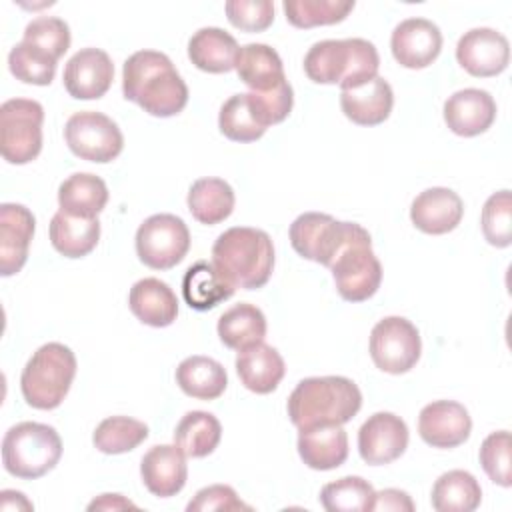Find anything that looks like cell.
<instances>
[{
  "instance_id": "obj_17",
  "label": "cell",
  "mask_w": 512,
  "mask_h": 512,
  "mask_svg": "<svg viewBox=\"0 0 512 512\" xmlns=\"http://www.w3.org/2000/svg\"><path fill=\"white\" fill-rule=\"evenodd\" d=\"M390 48L400 66L412 70L426 68L442 50V32L432 20L406 18L394 28Z\"/></svg>"
},
{
  "instance_id": "obj_39",
  "label": "cell",
  "mask_w": 512,
  "mask_h": 512,
  "mask_svg": "<svg viewBox=\"0 0 512 512\" xmlns=\"http://www.w3.org/2000/svg\"><path fill=\"white\" fill-rule=\"evenodd\" d=\"M218 126L220 132L232 142H254L266 132L250 108L248 94H234L222 104Z\"/></svg>"
},
{
  "instance_id": "obj_32",
  "label": "cell",
  "mask_w": 512,
  "mask_h": 512,
  "mask_svg": "<svg viewBox=\"0 0 512 512\" xmlns=\"http://www.w3.org/2000/svg\"><path fill=\"white\" fill-rule=\"evenodd\" d=\"M234 202V190L222 178H200L188 190V210L206 226L224 222L232 214Z\"/></svg>"
},
{
  "instance_id": "obj_44",
  "label": "cell",
  "mask_w": 512,
  "mask_h": 512,
  "mask_svg": "<svg viewBox=\"0 0 512 512\" xmlns=\"http://www.w3.org/2000/svg\"><path fill=\"white\" fill-rule=\"evenodd\" d=\"M250 108L256 116V120L268 128L270 124L282 122L294 104V92L288 80H284L278 88L268 90V92H246Z\"/></svg>"
},
{
  "instance_id": "obj_26",
  "label": "cell",
  "mask_w": 512,
  "mask_h": 512,
  "mask_svg": "<svg viewBox=\"0 0 512 512\" xmlns=\"http://www.w3.org/2000/svg\"><path fill=\"white\" fill-rule=\"evenodd\" d=\"M234 70L252 92H268L278 88L286 76L284 66L274 48L268 44H246L238 48Z\"/></svg>"
},
{
  "instance_id": "obj_7",
  "label": "cell",
  "mask_w": 512,
  "mask_h": 512,
  "mask_svg": "<svg viewBox=\"0 0 512 512\" xmlns=\"http://www.w3.org/2000/svg\"><path fill=\"white\" fill-rule=\"evenodd\" d=\"M328 268L338 294L348 302L372 298L382 282V264L372 252V238L368 230L356 222Z\"/></svg>"
},
{
  "instance_id": "obj_20",
  "label": "cell",
  "mask_w": 512,
  "mask_h": 512,
  "mask_svg": "<svg viewBox=\"0 0 512 512\" xmlns=\"http://www.w3.org/2000/svg\"><path fill=\"white\" fill-rule=\"evenodd\" d=\"M140 476L150 494L158 498L176 496L188 478L186 456L176 444L152 446L142 456Z\"/></svg>"
},
{
  "instance_id": "obj_29",
  "label": "cell",
  "mask_w": 512,
  "mask_h": 512,
  "mask_svg": "<svg viewBox=\"0 0 512 512\" xmlns=\"http://www.w3.org/2000/svg\"><path fill=\"white\" fill-rule=\"evenodd\" d=\"M108 202V188L104 180L90 172H76L68 176L58 188L60 210L80 218H98Z\"/></svg>"
},
{
  "instance_id": "obj_15",
  "label": "cell",
  "mask_w": 512,
  "mask_h": 512,
  "mask_svg": "<svg viewBox=\"0 0 512 512\" xmlns=\"http://www.w3.org/2000/svg\"><path fill=\"white\" fill-rule=\"evenodd\" d=\"M114 78V64L100 48L78 50L64 66V88L76 100L102 98Z\"/></svg>"
},
{
  "instance_id": "obj_45",
  "label": "cell",
  "mask_w": 512,
  "mask_h": 512,
  "mask_svg": "<svg viewBox=\"0 0 512 512\" xmlns=\"http://www.w3.org/2000/svg\"><path fill=\"white\" fill-rule=\"evenodd\" d=\"M226 16L234 28L262 32L274 22V2L270 0H228Z\"/></svg>"
},
{
  "instance_id": "obj_37",
  "label": "cell",
  "mask_w": 512,
  "mask_h": 512,
  "mask_svg": "<svg viewBox=\"0 0 512 512\" xmlns=\"http://www.w3.org/2000/svg\"><path fill=\"white\" fill-rule=\"evenodd\" d=\"M282 6L292 26L314 28L342 22L354 10V0H284Z\"/></svg>"
},
{
  "instance_id": "obj_13",
  "label": "cell",
  "mask_w": 512,
  "mask_h": 512,
  "mask_svg": "<svg viewBox=\"0 0 512 512\" xmlns=\"http://www.w3.org/2000/svg\"><path fill=\"white\" fill-rule=\"evenodd\" d=\"M458 64L476 78L498 76L510 62V44L492 28H472L456 44Z\"/></svg>"
},
{
  "instance_id": "obj_24",
  "label": "cell",
  "mask_w": 512,
  "mask_h": 512,
  "mask_svg": "<svg viewBox=\"0 0 512 512\" xmlns=\"http://www.w3.org/2000/svg\"><path fill=\"white\" fill-rule=\"evenodd\" d=\"M298 454L312 470H334L348 458V434L342 426L298 430Z\"/></svg>"
},
{
  "instance_id": "obj_21",
  "label": "cell",
  "mask_w": 512,
  "mask_h": 512,
  "mask_svg": "<svg viewBox=\"0 0 512 512\" xmlns=\"http://www.w3.org/2000/svg\"><path fill=\"white\" fill-rule=\"evenodd\" d=\"M464 216L462 198L442 186L428 188L420 192L410 206L412 224L424 234H446L452 232Z\"/></svg>"
},
{
  "instance_id": "obj_34",
  "label": "cell",
  "mask_w": 512,
  "mask_h": 512,
  "mask_svg": "<svg viewBox=\"0 0 512 512\" xmlns=\"http://www.w3.org/2000/svg\"><path fill=\"white\" fill-rule=\"evenodd\" d=\"M482 488L466 470H448L432 486V508L438 512H472L480 506Z\"/></svg>"
},
{
  "instance_id": "obj_9",
  "label": "cell",
  "mask_w": 512,
  "mask_h": 512,
  "mask_svg": "<svg viewBox=\"0 0 512 512\" xmlns=\"http://www.w3.org/2000/svg\"><path fill=\"white\" fill-rule=\"evenodd\" d=\"M190 248V232L174 214H154L136 230V254L152 270H170L184 260Z\"/></svg>"
},
{
  "instance_id": "obj_47",
  "label": "cell",
  "mask_w": 512,
  "mask_h": 512,
  "mask_svg": "<svg viewBox=\"0 0 512 512\" xmlns=\"http://www.w3.org/2000/svg\"><path fill=\"white\" fill-rule=\"evenodd\" d=\"M372 510H384V512H412L414 510V502L412 498L404 492V490H396V488H386L374 494V502H372Z\"/></svg>"
},
{
  "instance_id": "obj_2",
  "label": "cell",
  "mask_w": 512,
  "mask_h": 512,
  "mask_svg": "<svg viewBox=\"0 0 512 512\" xmlns=\"http://www.w3.org/2000/svg\"><path fill=\"white\" fill-rule=\"evenodd\" d=\"M362 406L360 388L346 376H312L296 384L288 398V416L298 430L342 426Z\"/></svg>"
},
{
  "instance_id": "obj_3",
  "label": "cell",
  "mask_w": 512,
  "mask_h": 512,
  "mask_svg": "<svg viewBox=\"0 0 512 512\" xmlns=\"http://www.w3.org/2000/svg\"><path fill=\"white\" fill-rule=\"evenodd\" d=\"M212 264L234 288L256 290L272 276L274 244L264 230L234 226L216 238Z\"/></svg>"
},
{
  "instance_id": "obj_4",
  "label": "cell",
  "mask_w": 512,
  "mask_h": 512,
  "mask_svg": "<svg viewBox=\"0 0 512 512\" xmlns=\"http://www.w3.org/2000/svg\"><path fill=\"white\" fill-rule=\"evenodd\" d=\"M380 58L364 38L320 40L304 56V72L316 84H338L340 90L356 88L378 76Z\"/></svg>"
},
{
  "instance_id": "obj_18",
  "label": "cell",
  "mask_w": 512,
  "mask_h": 512,
  "mask_svg": "<svg viewBox=\"0 0 512 512\" xmlns=\"http://www.w3.org/2000/svg\"><path fill=\"white\" fill-rule=\"evenodd\" d=\"M36 218L22 206L4 202L0 206V274L12 276L22 270L34 236Z\"/></svg>"
},
{
  "instance_id": "obj_28",
  "label": "cell",
  "mask_w": 512,
  "mask_h": 512,
  "mask_svg": "<svg viewBox=\"0 0 512 512\" xmlns=\"http://www.w3.org/2000/svg\"><path fill=\"white\" fill-rule=\"evenodd\" d=\"M234 286L222 276V272L206 260L192 264L182 278L184 302L198 312L216 308L220 302L234 294Z\"/></svg>"
},
{
  "instance_id": "obj_5",
  "label": "cell",
  "mask_w": 512,
  "mask_h": 512,
  "mask_svg": "<svg viewBox=\"0 0 512 512\" xmlns=\"http://www.w3.org/2000/svg\"><path fill=\"white\" fill-rule=\"evenodd\" d=\"M74 376V352L60 342H48L26 362L20 376V390L28 406L36 410H54L66 398Z\"/></svg>"
},
{
  "instance_id": "obj_46",
  "label": "cell",
  "mask_w": 512,
  "mask_h": 512,
  "mask_svg": "<svg viewBox=\"0 0 512 512\" xmlns=\"http://www.w3.org/2000/svg\"><path fill=\"white\" fill-rule=\"evenodd\" d=\"M188 512H212V510H252L248 504H244L236 490L228 484H212L196 492V496L186 506Z\"/></svg>"
},
{
  "instance_id": "obj_40",
  "label": "cell",
  "mask_w": 512,
  "mask_h": 512,
  "mask_svg": "<svg viewBox=\"0 0 512 512\" xmlns=\"http://www.w3.org/2000/svg\"><path fill=\"white\" fill-rule=\"evenodd\" d=\"M56 64L58 60L26 42L16 44L8 54V68L12 76L26 84L48 86L54 80Z\"/></svg>"
},
{
  "instance_id": "obj_38",
  "label": "cell",
  "mask_w": 512,
  "mask_h": 512,
  "mask_svg": "<svg viewBox=\"0 0 512 512\" xmlns=\"http://www.w3.org/2000/svg\"><path fill=\"white\" fill-rule=\"evenodd\" d=\"M374 488L360 476H344L320 490V504L328 512H368L374 502Z\"/></svg>"
},
{
  "instance_id": "obj_19",
  "label": "cell",
  "mask_w": 512,
  "mask_h": 512,
  "mask_svg": "<svg viewBox=\"0 0 512 512\" xmlns=\"http://www.w3.org/2000/svg\"><path fill=\"white\" fill-rule=\"evenodd\" d=\"M496 120V102L490 92L480 88H464L444 102L446 126L464 138L486 132Z\"/></svg>"
},
{
  "instance_id": "obj_43",
  "label": "cell",
  "mask_w": 512,
  "mask_h": 512,
  "mask_svg": "<svg viewBox=\"0 0 512 512\" xmlns=\"http://www.w3.org/2000/svg\"><path fill=\"white\" fill-rule=\"evenodd\" d=\"M510 450H512V440L508 430H498L492 432L484 438L480 446V464L488 478L496 482L498 486L508 488L512 484V464H510Z\"/></svg>"
},
{
  "instance_id": "obj_48",
  "label": "cell",
  "mask_w": 512,
  "mask_h": 512,
  "mask_svg": "<svg viewBox=\"0 0 512 512\" xmlns=\"http://www.w3.org/2000/svg\"><path fill=\"white\" fill-rule=\"evenodd\" d=\"M122 508H136V504L126 500L120 494H102L100 498L88 504V510H122Z\"/></svg>"
},
{
  "instance_id": "obj_31",
  "label": "cell",
  "mask_w": 512,
  "mask_h": 512,
  "mask_svg": "<svg viewBox=\"0 0 512 512\" xmlns=\"http://www.w3.org/2000/svg\"><path fill=\"white\" fill-rule=\"evenodd\" d=\"M176 384L196 400H216L228 386L224 366L208 356H188L176 368Z\"/></svg>"
},
{
  "instance_id": "obj_36",
  "label": "cell",
  "mask_w": 512,
  "mask_h": 512,
  "mask_svg": "<svg viewBox=\"0 0 512 512\" xmlns=\"http://www.w3.org/2000/svg\"><path fill=\"white\" fill-rule=\"evenodd\" d=\"M148 438V426L130 416H110L102 420L92 436L94 446L104 454H124Z\"/></svg>"
},
{
  "instance_id": "obj_42",
  "label": "cell",
  "mask_w": 512,
  "mask_h": 512,
  "mask_svg": "<svg viewBox=\"0 0 512 512\" xmlns=\"http://www.w3.org/2000/svg\"><path fill=\"white\" fill-rule=\"evenodd\" d=\"M22 42L46 52L54 60H60L70 48V28L62 18L38 16L26 24Z\"/></svg>"
},
{
  "instance_id": "obj_8",
  "label": "cell",
  "mask_w": 512,
  "mask_h": 512,
  "mask_svg": "<svg viewBox=\"0 0 512 512\" xmlns=\"http://www.w3.org/2000/svg\"><path fill=\"white\" fill-rule=\"evenodd\" d=\"M44 108L36 100L10 98L0 106V152L10 164H28L42 150Z\"/></svg>"
},
{
  "instance_id": "obj_33",
  "label": "cell",
  "mask_w": 512,
  "mask_h": 512,
  "mask_svg": "<svg viewBox=\"0 0 512 512\" xmlns=\"http://www.w3.org/2000/svg\"><path fill=\"white\" fill-rule=\"evenodd\" d=\"M220 342L232 350H244L266 336V316L260 308L248 302L234 304L218 318Z\"/></svg>"
},
{
  "instance_id": "obj_14",
  "label": "cell",
  "mask_w": 512,
  "mask_h": 512,
  "mask_svg": "<svg viewBox=\"0 0 512 512\" xmlns=\"http://www.w3.org/2000/svg\"><path fill=\"white\" fill-rule=\"evenodd\" d=\"M408 446V426L392 412L372 414L358 430L360 458L370 466L398 460Z\"/></svg>"
},
{
  "instance_id": "obj_22",
  "label": "cell",
  "mask_w": 512,
  "mask_h": 512,
  "mask_svg": "<svg viewBox=\"0 0 512 512\" xmlns=\"http://www.w3.org/2000/svg\"><path fill=\"white\" fill-rule=\"evenodd\" d=\"M392 106L394 92L382 76H374L356 88L340 92V108L344 116L358 126L382 124L390 116Z\"/></svg>"
},
{
  "instance_id": "obj_1",
  "label": "cell",
  "mask_w": 512,
  "mask_h": 512,
  "mask_svg": "<svg viewBox=\"0 0 512 512\" xmlns=\"http://www.w3.org/2000/svg\"><path fill=\"white\" fill-rule=\"evenodd\" d=\"M122 94L144 112L170 118L184 110L188 88L172 60L156 50H138L124 62Z\"/></svg>"
},
{
  "instance_id": "obj_27",
  "label": "cell",
  "mask_w": 512,
  "mask_h": 512,
  "mask_svg": "<svg viewBox=\"0 0 512 512\" xmlns=\"http://www.w3.org/2000/svg\"><path fill=\"white\" fill-rule=\"evenodd\" d=\"M238 48L232 34L216 26H206L196 30L188 40V58L202 72L222 74L234 68Z\"/></svg>"
},
{
  "instance_id": "obj_23",
  "label": "cell",
  "mask_w": 512,
  "mask_h": 512,
  "mask_svg": "<svg viewBox=\"0 0 512 512\" xmlns=\"http://www.w3.org/2000/svg\"><path fill=\"white\" fill-rule=\"evenodd\" d=\"M284 372L286 366L280 352L264 342L248 346L236 356V374L250 392H274L284 378Z\"/></svg>"
},
{
  "instance_id": "obj_16",
  "label": "cell",
  "mask_w": 512,
  "mask_h": 512,
  "mask_svg": "<svg viewBox=\"0 0 512 512\" xmlns=\"http://www.w3.org/2000/svg\"><path fill=\"white\" fill-rule=\"evenodd\" d=\"M470 430V414L460 402L436 400L420 410L418 434L432 448H456L468 440Z\"/></svg>"
},
{
  "instance_id": "obj_41",
  "label": "cell",
  "mask_w": 512,
  "mask_h": 512,
  "mask_svg": "<svg viewBox=\"0 0 512 512\" xmlns=\"http://www.w3.org/2000/svg\"><path fill=\"white\" fill-rule=\"evenodd\" d=\"M482 234L488 244L506 248L512 244V194L510 190L494 192L482 208Z\"/></svg>"
},
{
  "instance_id": "obj_10",
  "label": "cell",
  "mask_w": 512,
  "mask_h": 512,
  "mask_svg": "<svg viewBox=\"0 0 512 512\" xmlns=\"http://www.w3.org/2000/svg\"><path fill=\"white\" fill-rule=\"evenodd\" d=\"M64 140L78 158L98 164L112 162L124 148L118 124L94 110L72 114L64 126Z\"/></svg>"
},
{
  "instance_id": "obj_35",
  "label": "cell",
  "mask_w": 512,
  "mask_h": 512,
  "mask_svg": "<svg viewBox=\"0 0 512 512\" xmlns=\"http://www.w3.org/2000/svg\"><path fill=\"white\" fill-rule=\"evenodd\" d=\"M222 438L218 418L204 410H192L182 416L174 430V444L188 458H204L216 450Z\"/></svg>"
},
{
  "instance_id": "obj_30",
  "label": "cell",
  "mask_w": 512,
  "mask_h": 512,
  "mask_svg": "<svg viewBox=\"0 0 512 512\" xmlns=\"http://www.w3.org/2000/svg\"><path fill=\"white\" fill-rule=\"evenodd\" d=\"M100 238L98 218H80L58 210L50 220V242L66 258L90 254Z\"/></svg>"
},
{
  "instance_id": "obj_6",
  "label": "cell",
  "mask_w": 512,
  "mask_h": 512,
  "mask_svg": "<svg viewBox=\"0 0 512 512\" xmlns=\"http://www.w3.org/2000/svg\"><path fill=\"white\" fill-rule=\"evenodd\" d=\"M62 456L58 432L40 422H18L4 434L2 464L8 474L36 480L48 474Z\"/></svg>"
},
{
  "instance_id": "obj_25",
  "label": "cell",
  "mask_w": 512,
  "mask_h": 512,
  "mask_svg": "<svg viewBox=\"0 0 512 512\" xmlns=\"http://www.w3.org/2000/svg\"><path fill=\"white\" fill-rule=\"evenodd\" d=\"M128 306L132 314L148 326H170L178 316V300L172 288L158 278L138 280L128 294Z\"/></svg>"
},
{
  "instance_id": "obj_12",
  "label": "cell",
  "mask_w": 512,
  "mask_h": 512,
  "mask_svg": "<svg viewBox=\"0 0 512 512\" xmlns=\"http://www.w3.org/2000/svg\"><path fill=\"white\" fill-rule=\"evenodd\" d=\"M354 222H340L330 214L304 212L288 230L292 248L306 260L330 266L338 250L344 246L352 232Z\"/></svg>"
},
{
  "instance_id": "obj_11",
  "label": "cell",
  "mask_w": 512,
  "mask_h": 512,
  "mask_svg": "<svg viewBox=\"0 0 512 512\" xmlns=\"http://www.w3.org/2000/svg\"><path fill=\"white\" fill-rule=\"evenodd\" d=\"M418 328L402 316H386L370 332V358L382 372L404 374L420 360Z\"/></svg>"
}]
</instances>
